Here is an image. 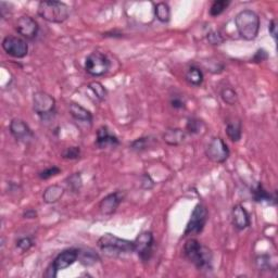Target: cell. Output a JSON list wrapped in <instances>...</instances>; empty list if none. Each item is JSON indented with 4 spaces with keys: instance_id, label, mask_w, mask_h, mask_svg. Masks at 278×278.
<instances>
[{
    "instance_id": "cell-1",
    "label": "cell",
    "mask_w": 278,
    "mask_h": 278,
    "mask_svg": "<svg viewBox=\"0 0 278 278\" xmlns=\"http://www.w3.org/2000/svg\"><path fill=\"white\" fill-rule=\"evenodd\" d=\"M184 255L199 270H209L212 267V252L195 238H190L184 245Z\"/></svg>"
},
{
    "instance_id": "cell-13",
    "label": "cell",
    "mask_w": 278,
    "mask_h": 278,
    "mask_svg": "<svg viewBox=\"0 0 278 278\" xmlns=\"http://www.w3.org/2000/svg\"><path fill=\"white\" fill-rule=\"evenodd\" d=\"M16 31L24 40L33 41L38 34L40 27H38V23L32 17L22 16L16 22Z\"/></svg>"
},
{
    "instance_id": "cell-22",
    "label": "cell",
    "mask_w": 278,
    "mask_h": 278,
    "mask_svg": "<svg viewBox=\"0 0 278 278\" xmlns=\"http://www.w3.org/2000/svg\"><path fill=\"white\" fill-rule=\"evenodd\" d=\"M185 77H186L187 83H188L189 85L195 86V87L201 86L203 83V80H204L202 71L195 66H192L188 69V71L186 72Z\"/></svg>"
},
{
    "instance_id": "cell-3",
    "label": "cell",
    "mask_w": 278,
    "mask_h": 278,
    "mask_svg": "<svg viewBox=\"0 0 278 278\" xmlns=\"http://www.w3.org/2000/svg\"><path fill=\"white\" fill-rule=\"evenodd\" d=\"M98 247L109 256H118L123 253L134 252V241L107 232L99 238Z\"/></svg>"
},
{
    "instance_id": "cell-18",
    "label": "cell",
    "mask_w": 278,
    "mask_h": 278,
    "mask_svg": "<svg viewBox=\"0 0 278 278\" xmlns=\"http://www.w3.org/2000/svg\"><path fill=\"white\" fill-rule=\"evenodd\" d=\"M252 197L255 202L258 203H267V204H275L276 203V197L271 195L266 189L264 188L263 185L260 183L257 184L255 188L252 189Z\"/></svg>"
},
{
    "instance_id": "cell-8",
    "label": "cell",
    "mask_w": 278,
    "mask_h": 278,
    "mask_svg": "<svg viewBox=\"0 0 278 278\" xmlns=\"http://www.w3.org/2000/svg\"><path fill=\"white\" fill-rule=\"evenodd\" d=\"M33 109L41 119L46 120L55 113L56 100L45 92H37L33 96Z\"/></svg>"
},
{
    "instance_id": "cell-4",
    "label": "cell",
    "mask_w": 278,
    "mask_h": 278,
    "mask_svg": "<svg viewBox=\"0 0 278 278\" xmlns=\"http://www.w3.org/2000/svg\"><path fill=\"white\" fill-rule=\"evenodd\" d=\"M37 14L43 20L49 23L61 24L68 20L69 7L61 2H41L38 4Z\"/></svg>"
},
{
    "instance_id": "cell-21",
    "label": "cell",
    "mask_w": 278,
    "mask_h": 278,
    "mask_svg": "<svg viewBox=\"0 0 278 278\" xmlns=\"http://www.w3.org/2000/svg\"><path fill=\"white\" fill-rule=\"evenodd\" d=\"M226 134H227V137L237 143L241 139L242 136V127H241V122L239 120H230L226 124Z\"/></svg>"
},
{
    "instance_id": "cell-5",
    "label": "cell",
    "mask_w": 278,
    "mask_h": 278,
    "mask_svg": "<svg viewBox=\"0 0 278 278\" xmlns=\"http://www.w3.org/2000/svg\"><path fill=\"white\" fill-rule=\"evenodd\" d=\"M79 255H80V250L75 248H71L62 251L61 253H59L56 256L53 264H51L47 268L45 276L50 278L57 277L58 271L66 269L70 267L71 265H73L77 261V258H79Z\"/></svg>"
},
{
    "instance_id": "cell-35",
    "label": "cell",
    "mask_w": 278,
    "mask_h": 278,
    "mask_svg": "<svg viewBox=\"0 0 278 278\" xmlns=\"http://www.w3.org/2000/svg\"><path fill=\"white\" fill-rule=\"evenodd\" d=\"M206 37H208L209 43L211 45H214V46H218V45H222L224 43V37L217 31H211Z\"/></svg>"
},
{
    "instance_id": "cell-6",
    "label": "cell",
    "mask_w": 278,
    "mask_h": 278,
    "mask_svg": "<svg viewBox=\"0 0 278 278\" xmlns=\"http://www.w3.org/2000/svg\"><path fill=\"white\" fill-rule=\"evenodd\" d=\"M209 212L208 209L202 203H198L195 209H193L188 223L186 225V228L184 231V237L199 235L202 232L204 226L208 222Z\"/></svg>"
},
{
    "instance_id": "cell-26",
    "label": "cell",
    "mask_w": 278,
    "mask_h": 278,
    "mask_svg": "<svg viewBox=\"0 0 278 278\" xmlns=\"http://www.w3.org/2000/svg\"><path fill=\"white\" fill-rule=\"evenodd\" d=\"M222 100L228 106H235L238 102V96L234 89L230 87H225L221 92Z\"/></svg>"
},
{
    "instance_id": "cell-34",
    "label": "cell",
    "mask_w": 278,
    "mask_h": 278,
    "mask_svg": "<svg viewBox=\"0 0 278 278\" xmlns=\"http://www.w3.org/2000/svg\"><path fill=\"white\" fill-rule=\"evenodd\" d=\"M33 240L30 237H23V238H20L19 240L17 241L16 245H17V248L20 249L22 252H27L29 251L32 247H33Z\"/></svg>"
},
{
    "instance_id": "cell-36",
    "label": "cell",
    "mask_w": 278,
    "mask_h": 278,
    "mask_svg": "<svg viewBox=\"0 0 278 278\" xmlns=\"http://www.w3.org/2000/svg\"><path fill=\"white\" fill-rule=\"evenodd\" d=\"M255 264H256V267L260 270L267 269L269 267V257H268V255L257 256L256 260H255Z\"/></svg>"
},
{
    "instance_id": "cell-12",
    "label": "cell",
    "mask_w": 278,
    "mask_h": 278,
    "mask_svg": "<svg viewBox=\"0 0 278 278\" xmlns=\"http://www.w3.org/2000/svg\"><path fill=\"white\" fill-rule=\"evenodd\" d=\"M10 134L15 139L22 144H31L35 139V134L25 121L21 119H14L9 125Z\"/></svg>"
},
{
    "instance_id": "cell-31",
    "label": "cell",
    "mask_w": 278,
    "mask_h": 278,
    "mask_svg": "<svg viewBox=\"0 0 278 278\" xmlns=\"http://www.w3.org/2000/svg\"><path fill=\"white\" fill-rule=\"evenodd\" d=\"M60 173H61V170L59 169V167L53 166V167H48V169L38 173V177H40L43 180H46V179H49V178L54 177V176L59 175Z\"/></svg>"
},
{
    "instance_id": "cell-7",
    "label": "cell",
    "mask_w": 278,
    "mask_h": 278,
    "mask_svg": "<svg viewBox=\"0 0 278 278\" xmlns=\"http://www.w3.org/2000/svg\"><path fill=\"white\" fill-rule=\"evenodd\" d=\"M85 71L94 77L103 76L108 73V71L111 67L109 58L99 51H95L87 56L85 60Z\"/></svg>"
},
{
    "instance_id": "cell-29",
    "label": "cell",
    "mask_w": 278,
    "mask_h": 278,
    "mask_svg": "<svg viewBox=\"0 0 278 278\" xmlns=\"http://www.w3.org/2000/svg\"><path fill=\"white\" fill-rule=\"evenodd\" d=\"M67 184L69 186V188L74 191V192H80L81 187H82V177L80 175V173H74L73 175H71L67 179Z\"/></svg>"
},
{
    "instance_id": "cell-11",
    "label": "cell",
    "mask_w": 278,
    "mask_h": 278,
    "mask_svg": "<svg viewBox=\"0 0 278 278\" xmlns=\"http://www.w3.org/2000/svg\"><path fill=\"white\" fill-rule=\"evenodd\" d=\"M154 244V238L151 231H143L136 237L134 240V252L141 258L143 262L150 260L152 249Z\"/></svg>"
},
{
    "instance_id": "cell-20",
    "label": "cell",
    "mask_w": 278,
    "mask_h": 278,
    "mask_svg": "<svg viewBox=\"0 0 278 278\" xmlns=\"http://www.w3.org/2000/svg\"><path fill=\"white\" fill-rule=\"evenodd\" d=\"M64 195V188L59 185H51L45 189L43 193L44 202L48 204H53L59 201Z\"/></svg>"
},
{
    "instance_id": "cell-27",
    "label": "cell",
    "mask_w": 278,
    "mask_h": 278,
    "mask_svg": "<svg viewBox=\"0 0 278 278\" xmlns=\"http://www.w3.org/2000/svg\"><path fill=\"white\" fill-rule=\"evenodd\" d=\"M88 88L92 90V92L94 93V95L96 96V98L98 99V100L102 101V100L106 99L108 93H107V89L105 88V86H103L101 83H99V82H92V83H89Z\"/></svg>"
},
{
    "instance_id": "cell-15",
    "label": "cell",
    "mask_w": 278,
    "mask_h": 278,
    "mask_svg": "<svg viewBox=\"0 0 278 278\" xmlns=\"http://www.w3.org/2000/svg\"><path fill=\"white\" fill-rule=\"evenodd\" d=\"M96 147L98 149H106L109 147H116L120 145V140L115 135L111 134L107 126H101L98 128L96 135Z\"/></svg>"
},
{
    "instance_id": "cell-39",
    "label": "cell",
    "mask_w": 278,
    "mask_h": 278,
    "mask_svg": "<svg viewBox=\"0 0 278 278\" xmlns=\"http://www.w3.org/2000/svg\"><path fill=\"white\" fill-rule=\"evenodd\" d=\"M268 32H269V35L273 37V40L276 41L277 40V22H276V20H271L269 22Z\"/></svg>"
},
{
    "instance_id": "cell-16",
    "label": "cell",
    "mask_w": 278,
    "mask_h": 278,
    "mask_svg": "<svg viewBox=\"0 0 278 278\" xmlns=\"http://www.w3.org/2000/svg\"><path fill=\"white\" fill-rule=\"evenodd\" d=\"M231 222L238 230H244L251 224L250 214L241 204H236L231 210Z\"/></svg>"
},
{
    "instance_id": "cell-23",
    "label": "cell",
    "mask_w": 278,
    "mask_h": 278,
    "mask_svg": "<svg viewBox=\"0 0 278 278\" xmlns=\"http://www.w3.org/2000/svg\"><path fill=\"white\" fill-rule=\"evenodd\" d=\"M154 15L161 23H169L171 20V9L166 3H158L154 6Z\"/></svg>"
},
{
    "instance_id": "cell-14",
    "label": "cell",
    "mask_w": 278,
    "mask_h": 278,
    "mask_svg": "<svg viewBox=\"0 0 278 278\" xmlns=\"http://www.w3.org/2000/svg\"><path fill=\"white\" fill-rule=\"evenodd\" d=\"M123 201V195L120 191L109 193L99 202V210L103 215H112L118 210Z\"/></svg>"
},
{
    "instance_id": "cell-37",
    "label": "cell",
    "mask_w": 278,
    "mask_h": 278,
    "mask_svg": "<svg viewBox=\"0 0 278 278\" xmlns=\"http://www.w3.org/2000/svg\"><path fill=\"white\" fill-rule=\"evenodd\" d=\"M141 184H143V188L145 189H151L152 187L154 186V182L152 180V178L150 177V175H148L147 173H145L143 177H141Z\"/></svg>"
},
{
    "instance_id": "cell-17",
    "label": "cell",
    "mask_w": 278,
    "mask_h": 278,
    "mask_svg": "<svg viewBox=\"0 0 278 278\" xmlns=\"http://www.w3.org/2000/svg\"><path fill=\"white\" fill-rule=\"evenodd\" d=\"M69 111H70V114L72 115V118L75 119L76 121L89 123V124H92L93 123V114L90 113L89 110L82 107L81 105H79V103L71 102L69 106Z\"/></svg>"
},
{
    "instance_id": "cell-25",
    "label": "cell",
    "mask_w": 278,
    "mask_h": 278,
    "mask_svg": "<svg viewBox=\"0 0 278 278\" xmlns=\"http://www.w3.org/2000/svg\"><path fill=\"white\" fill-rule=\"evenodd\" d=\"M229 5H230L229 0H215L210 8V16L213 18L221 16L223 12L228 8Z\"/></svg>"
},
{
    "instance_id": "cell-38",
    "label": "cell",
    "mask_w": 278,
    "mask_h": 278,
    "mask_svg": "<svg viewBox=\"0 0 278 278\" xmlns=\"http://www.w3.org/2000/svg\"><path fill=\"white\" fill-rule=\"evenodd\" d=\"M267 58H268V55L266 51H265L264 49H258L253 57V61L254 62H263L266 60Z\"/></svg>"
},
{
    "instance_id": "cell-33",
    "label": "cell",
    "mask_w": 278,
    "mask_h": 278,
    "mask_svg": "<svg viewBox=\"0 0 278 278\" xmlns=\"http://www.w3.org/2000/svg\"><path fill=\"white\" fill-rule=\"evenodd\" d=\"M80 255H81V262L82 264L85 265V266H89V265L94 264L95 262H97L96 260L98 258L97 254H95L94 252H81L80 251Z\"/></svg>"
},
{
    "instance_id": "cell-10",
    "label": "cell",
    "mask_w": 278,
    "mask_h": 278,
    "mask_svg": "<svg viewBox=\"0 0 278 278\" xmlns=\"http://www.w3.org/2000/svg\"><path fill=\"white\" fill-rule=\"evenodd\" d=\"M3 49L6 54L17 59H22L29 54L27 41L17 36H6L3 41Z\"/></svg>"
},
{
    "instance_id": "cell-32",
    "label": "cell",
    "mask_w": 278,
    "mask_h": 278,
    "mask_svg": "<svg viewBox=\"0 0 278 278\" xmlns=\"http://www.w3.org/2000/svg\"><path fill=\"white\" fill-rule=\"evenodd\" d=\"M170 103H171V107L176 110H182L186 108V101L184 99V97L178 94H174L171 96Z\"/></svg>"
},
{
    "instance_id": "cell-24",
    "label": "cell",
    "mask_w": 278,
    "mask_h": 278,
    "mask_svg": "<svg viewBox=\"0 0 278 278\" xmlns=\"http://www.w3.org/2000/svg\"><path fill=\"white\" fill-rule=\"evenodd\" d=\"M152 144H153V139L151 137H140L132 141L131 145H129V148L134 151L141 152L147 150L148 148L151 147Z\"/></svg>"
},
{
    "instance_id": "cell-19",
    "label": "cell",
    "mask_w": 278,
    "mask_h": 278,
    "mask_svg": "<svg viewBox=\"0 0 278 278\" xmlns=\"http://www.w3.org/2000/svg\"><path fill=\"white\" fill-rule=\"evenodd\" d=\"M186 133L180 128H170L164 133L163 140L169 146H179L184 143Z\"/></svg>"
},
{
    "instance_id": "cell-2",
    "label": "cell",
    "mask_w": 278,
    "mask_h": 278,
    "mask_svg": "<svg viewBox=\"0 0 278 278\" xmlns=\"http://www.w3.org/2000/svg\"><path fill=\"white\" fill-rule=\"evenodd\" d=\"M236 30L244 41H254L260 31V18L254 11L245 9L235 17Z\"/></svg>"
},
{
    "instance_id": "cell-28",
    "label": "cell",
    "mask_w": 278,
    "mask_h": 278,
    "mask_svg": "<svg viewBox=\"0 0 278 278\" xmlns=\"http://www.w3.org/2000/svg\"><path fill=\"white\" fill-rule=\"evenodd\" d=\"M203 123L200 121L199 119L196 118H189L188 121H187V125H186V129L188 131L189 134H199L201 132V129L203 127Z\"/></svg>"
},
{
    "instance_id": "cell-40",
    "label": "cell",
    "mask_w": 278,
    "mask_h": 278,
    "mask_svg": "<svg viewBox=\"0 0 278 278\" xmlns=\"http://www.w3.org/2000/svg\"><path fill=\"white\" fill-rule=\"evenodd\" d=\"M23 217L29 218V219L36 218L37 217V212L34 209H28L27 211L23 212Z\"/></svg>"
},
{
    "instance_id": "cell-30",
    "label": "cell",
    "mask_w": 278,
    "mask_h": 278,
    "mask_svg": "<svg viewBox=\"0 0 278 278\" xmlns=\"http://www.w3.org/2000/svg\"><path fill=\"white\" fill-rule=\"evenodd\" d=\"M64 160H77L81 157V148L80 147H69L61 154Z\"/></svg>"
},
{
    "instance_id": "cell-9",
    "label": "cell",
    "mask_w": 278,
    "mask_h": 278,
    "mask_svg": "<svg viewBox=\"0 0 278 278\" xmlns=\"http://www.w3.org/2000/svg\"><path fill=\"white\" fill-rule=\"evenodd\" d=\"M228 146L221 137H213L205 148V156L212 162L224 163L229 158Z\"/></svg>"
}]
</instances>
